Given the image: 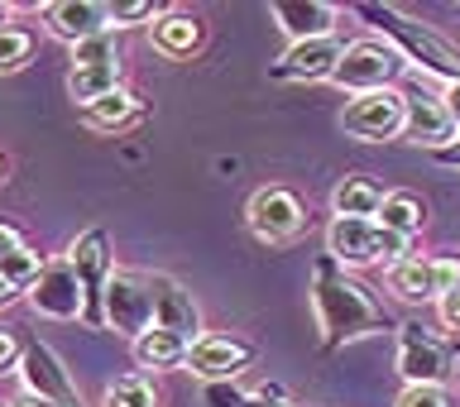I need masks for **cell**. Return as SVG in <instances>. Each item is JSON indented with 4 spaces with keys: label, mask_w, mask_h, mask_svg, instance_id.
I'll use <instances>...</instances> for the list:
<instances>
[{
    "label": "cell",
    "mask_w": 460,
    "mask_h": 407,
    "mask_svg": "<svg viewBox=\"0 0 460 407\" xmlns=\"http://www.w3.org/2000/svg\"><path fill=\"white\" fill-rule=\"evenodd\" d=\"M312 302H316V326H322V350H336L345 341H365L374 331H388V312L331 254L312 273Z\"/></svg>",
    "instance_id": "cell-1"
},
{
    "label": "cell",
    "mask_w": 460,
    "mask_h": 407,
    "mask_svg": "<svg viewBox=\"0 0 460 407\" xmlns=\"http://www.w3.org/2000/svg\"><path fill=\"white\" fill-rule=\"evenodd\" d=\"M355 14H359V20H369L388 43H394L402 63L422 67L427 77H441L446 86L460 82V49H456V43H446L431 24L412 20V14L398 10V5H355Z\"/></svg>",
    "instance_id": "cell-2"
},
{
    "label": "cell",
    "mask_w": 460,
    "mask_h": 407,
    "mask_svg": "<svg viewBox=\"0 0 460 407\" xmlns=\"http://www.w3.org/2000/svg\"><path fill=\"white\" fill-rule=\"evenodd\" d=\"M326 254L336 259L341 269H369V264H398V259L412 254V240L384 230L379 221H331L326 230Z\"/></svg>",
    "instance_id": "cell-3"
},
{
    "label": "cell",
    "mask_w": 460,
    "mask_h": 407,
    "mask_svg": "<svg viewBox=\"0 0 460 407\" xmlns=\"http://www.w3.org/2000/svg\"><path fill=\"white\" fill-rule=\"evenodd\" d=\"M408 67L398 58L394 43H379V39H355L345 43L336 72H331V82L341 86V92H355V96H369V92H384V86L398 82V72Z\"/></svg>",
    "instance_id": "cell-4"
},
{
    "label": "cell",
    "mask_w": 460,
    "mask_h": 407,
    "mask_svg": "<svg viewBox=\"0 0 460 407\" xmlns=\"http://www.w3.org/2000/svg\"><path fill=\"white\" fill-rule=\"evenodd\" d=\"M67 264H72V273H77L82 297H86V316H82V322L92 326V331H101V326H106V316H101V302H106V283H111V273H115L111 235H106L101 226L82 230V235L72 240V250H67Z\"/></svg>",
    "instance_id": "cell-5"
},
{
    "label": "cell",
    "mask_w": 460,
    "mask_h": 407,
    "mask_svg": "<svg viewBox=\"0 0 460 407\" xmlns=\"http://www.w3.org/2000/svg\"><path fill=\"white\" fill-rule=\"evenodd\" d=\"M451 365H456V355L441 336H431L417 322L398 326V374L408 379V388H446Z\"/></svg>",
    "instance_id": "cell-6"
},
{
    "label": "cell",
    "mask_w": 460,
    "mask_h": 407,
    "mask_svg": "<svg viewBox=\"0 0 460 407\" xmlns=\"http://www.w3.org/2000/svg\"><path fill=\"white\" fill-rule=\"evenodd\" d=\"M101 316H106L111 331L139 341L144 331L154 326V293H149V273L139 269H115L106 283V302H101Z\"/></svg>",
    "instance_id": "cell-7"
},
{
    "label": "cell",
    "mask_w": 460,
    "mask_h": 407,
    "mask_svg": "<svg viewBox=\"0 0 460 407\" xmlns=\"http://www.w3.org/2000/svg\"><path fill=\"white\" fill-rule=\"evenodd\" d=\"M388 288L402 302H441L446 293L460 288V259H427V254H408L398 264H388Z\"/></svg>",
    "instance_id": "cell-8"
},
{
    "label": "cell",
    "mask_w": 460,
    "mask_h": 407,
    "mask_svg": "<svg viewBox=\"0 0 460 407\" xmlns=\"http://www.w3.org/2000/svg\"><path fill=\"white\" fill-rule=\"evenodd\" d=\"M244 216H250V230L264 244H288L307 230V207H302V197L288 192V187H259Z\"/></svg>",
    "instance_id": "cell-9"
},
{
    "label": "cell",
    "mask_w": 460,
    "mask_h": 407,
    "mask_svg": "<svg viewBox=\"0 0 460 407\" xmlns=\"http://www.w3.org/2000/svg\"><path fill=\"white\" fill-rule=\"evenodd\" d=\"M398 139L417 144V149L441 154V149H451V144L460 139V129H456V120H451V111H446L441 96L402 92V135Z\"/></svg>",
    "instance_id": "cell-10"
},
{
    "label": "cell",
    "mask_w": 460,
    "mask_h": 407,
    "mask_svg": "<svg viewBox=\"0 0 460 407\" xmlns=\"http://www.w3.org/2000/svg\"><path fill=\"white\" fill-rule=\"evenodd\" d=\"M345 135L355 139H369V144H384V139H398L402 135V92L384 86V92H369V96H355L341 115Z\"/></svg>",
    "instance_id": "cell-11"
},
{
    "label": "cell",
    "mask_w": 460,
    "mask_h": 407,
    "mask_svg": "<svg viewBox=\"0 0 460 407\" xmlns=\"http://www.w3.org/2000/svg\"><path fill=\"white\" fill-rule=\"evenodd\" d=\"M20 379H24V394L49 398L53 407H86L82 394H77V384H72V374H67V365L53 355V345H43V341H29L24 345Z\"/></svg>",
    "instance_id": "cell-12"
},
{
    "label": "cell",
    "mask_w": 460,
    "mask_h": 407,
    "mask_svg": "<svg viewBox=\"0 0 460 407\" xmlns=\"http://www.w3.org/2000/svg\"><path fill=\"white\" fill-rule=\"evenodd\" d=\"M29 307H34L39 316H49V322H77V316H86L82 283H77V273H72L67 259L43 264L39 283L29 288Z\"/></svg>",
    "instance_id": "cell-13"
},
{
    "label": "cell",
    "mask_w": 460,
    "mask_h": 407,
    "mask_svg": "<svg viewBox=\"0 0 460 407\" xmlns=\"http://www.w3.org/2000/svg\"><path fill=\"white\" fill-rule=\"evenodd\" d=\"M250 359H254L250 341L207 331V336L192 341V350H187V369H192L197 379H207V384H235V374L250 369Z\"/></svg>",
    "instance_id": "cell-14"
},
{
    "label": "cell",
    "mask_w": 460,
    "mask_h": 407,
    "mask_svg": "<svg viewBox=\"0 0 460 407\" xmlns=\"http://www.w3.org/2000/svg\"><path fill=\"white\" fill-rule=\"evenodd\" d=\"M149 293H154V326L172 331L182 341H201V307L172 273H149Z\"/></svg>",
    "instance_id": "cell-15"
},
{
    "label": "cell",
    "mask_w": 460,
    "mask_h": 407,
    "mask_svg": "<svg viewBox=\"0 0 460 407\" xmlns=\"http://www.w3.org/2000/svg\"><path fill=\"white\" fill-rule=\"evenodd\" d=\"M43 24H49L53 39L63 43H86L96 34H111V0H53V5H43Z\"/></svg>",
    "instance_id": "cell-16"
},
{
    "label": "cell",
    "mask_w": 460,
    "mask_h": 407,
    "mask_svg": "<svg viewBox=\"0 0 460 407\" xmlns=\"http://www.w3.org/2000/svg\"><path fill=\"white\" fill-rule=\"evenodd\" d=\"M341 53H345V43L336 34H331V39H312V43H293V49L269 67V77H279V82H331Z\"/></svg>",
    "instance_id": "cell-17"
},
{
    "label": "cell",
    "mask_w": 460,
    "mask_h": 407,
    "mask_svg": "<svg viewBox=\"0 0 460 407\" xmlns=\"http://www.w3.org/2000/svg\"><path fill=\"white\" fill-rule=\"evenodd\" d=\"M269 14L279 20V29L293 43H312V39H331L336 34V5H326V0H273Z\"/></svg>",
    "instance_id": "cell-18"
},
{
    "label": "cell",
    "mask_w": 460,
    "mask_h": 407,
    "mask_svg": "<svg viewBox=\"0 0 460 407\" xmlns=\"http://www.w3.org/2000/svg\"><path fill=\"white\" fill-rule=\"evenodd\" d=\"M139 120H144V96L129 92V86L92 101V106H82V125L96 129V135H120V129L139 125Z\"/></svg>",
    "instance_id": "cell-19"
},
{
    "label": "cell",
    "mask_w": 460,
    "mask_h": 407,
    "mask_svg": "<svg viewBox=\"0 0 460 407\" xmlns=\"http://www.w3.org/2000/svg\"><path fill=\"white\" fill-rule=\"evenodd\" d=\"M207 43V24L192 10H168L154 20V49L164 58H192Z\"/></svg>",
    "instance_id": "cell-20"
},
{
    "label": "cell",
    "mask_w": 460,
    "mask_h": 407,
    "mask_svg": "<svg viewBox=\"0 0 460 407\" xmlns=\"http://www.w3.org/2000/svg\"><path fill=\"white\" fill-rule=\"evenodd\" d=\"M384 187L365 178V173H350V178H341L336 182V192H331V211L341 216V221H374L384 207Z\"/></svg>",
    "instance_id": "cell-21"
},
{
    "label": "cell",
    "mask_w": 460,
    "mask_h": 407,
    "mask_svg": "<svg viewBox=\"0 0 460 407\" xmlns=\"http://www.w3.org/2000/svg\"><path fill=\"white\" fill-rule=\"evenodd\" d=\"M187 350H192V341H182V336H172V331L164 326H149L144 336L135 341V359H139V369H182L187 365Z\"/></svg>",
    "instance_id": "cell-22"
},
{
    "label": "cell",
    "mask_w": 460,
    "mask_h": 407,
    "mask_svg": "<svg viewBox=\"0 0 460 407\" xmlns=\"http://www.w3.org/2000/svg\"><path fill=\"white\" fill-rule=\"evenodd\" d=\"M120 72L125 63H86V67H72L67 72V92L77 106H92V101L120 92Z\"/></svg>",
    "instance_id": "cell-23"
},
{
    "label": "cell",
    "mask_w": 460,
    "mask_h": 407,
    "mask_svg": "<svg viewBox=\"0 0 460 407\" xmlns=\"http://www.w3.org/2000/svg\"><path fill=\"white\" fill-rule=\"evenodd\" d=\"M374 221H379L384 230H394V235H402V240H412L417 230L427 226V207H422L412 192H388Z\"/></svg>",
    "instance_id": "cell-24"
},
{
    "label": "cell",
    "mask_w": 460,
    "mask_h": 407,
    "mask_svg": "<svg viewBox=\"0 0 460 407\" xmlns=\"http://www.w3.org/2000/svg\"><path fill=\"white\" fill-rule=\"evenodd\" d=\"M101 407H164V394L149 374H125V379L106 384V398Z\"/></svg>",
    "instance_id": "cell-25"
},
{
    "label": "cell",
    "mask_w": 460,
    "mask_h": 407,
    "mask_svg": "<svg viewBox=\"0 0 460 407\" xmlns=\"http://www.w3.org/2000/svg\"><path fill=\"white\" fill-rule=\"evenodd\" d=\"M207 407H288L279 388H264V394H244L235 384H207Z\"/></svg>",
    "instance_id": "cell-26"
},
{
    "label": "cell",
    "mask_w": 460,
    "mask_h": 407,
    "mask_svg": "<svg viewBox=\"0 0 460 407\" xmlns=\"http://www.w3.org/2000/svg\"><path fill=\"white\" fill-rule=\"evenodd\" d=\"M39 273H43V259H39V250H29V244L0 259V279H5L14 293H24V297H29V288L39 283Z\"/></svg>",
    "instance_id": "cell-27"
},
{
    "label": "cell",
    "mask_w": 460,
    "mask_h": 407,
    "mask_svg": "<svg viewBox=\"0 0 460 407\" xmlns=\"http://www.w3.org/2000/svg\"><path fill=\"white\" fill-rule=\"evenodd\" d=\"M34 34L20 24H10V29H0V72H20L29 58H34Z\"/></svg>",
    "instance_id": "cell-28"
},
{
    "label": "cell",
    "mask_w": 460,
    "mask_h": 407,
    "mask_svg": "<svg viewBox=\"0 0 460 407\" xmlns=\"http://www.w3.org/2000/svg\"><path fill=\"white\" fill-rule=\"evenodd\" d=\"M86 63H125V53H120V34H96V39H86L72 49V67H86Z\"/></svg>",
    "instance_id": "cell-29"
},
{
    "label": "cell",
    "mask_w": 460,
    "mask_h": 407,
    "mask_svg": "<svg viewBox=\"0 0 460 407\" xmlns=\"http://www.w3.org/2000/svg\"><path fill=\"white\" fill-rule=\"evenodd\" d=\"M158 10L154 0H111V24L115 29H129V24H149V20H158Z\"/></svg>",
    "instance_id": "cell-30"
},
{
    "label": "cell",
    "mask_w": 460,
    "mask_h": 407,
    "mask_svg": "<svg viewBox=\"0 0 460 407\" xmlns=\"http://www.w3.org/2000/svg\"><path fill=\"white\" fill-rule=\"evenodd\" d=\"M24 365V341L14 326H0V374H20Z\"/></svg>",
    "instance_id": "cell-31"
},
{
    "label": "cell",
    "mask_w": 460,
    "mask_h": 407,
    "mask_svg": "<svg viewBox=\"0 0 460 407\" xmlns=\"http://www.w3.org/2000/svg\"><path fill=\"white\" fill-rule=\"evenodd\" d=\"M394 407H451L446 388H402Z\"/></svg>",
    "instance_id": "cell-32"
},
{
    "label": "cell",
    "mask_w": 460,
    "mask_h": 407,
    "mask_svg": "<svg viewBox=\"0 0 460 407\" xmlns=\"http://www.w3.org/2000/svg\"><path fill=\"white\" fill-rule=\"evenodd\" d=\"M14 250H24V230L14 226V221H5V216H0V259L14 254Z\"/></svg>",
    "instance_id": "cell-33"
},
{
    "label": "cell",
    "mask_w": 460,
    "mask_h": 407,
    "mask_svg": "<svg viewBox=\"0 0 460 407\" xmlns=\"http://www.w3.org/2000/svg\"><path fill=\"white\" fill-rule=\"evenodd\" d=\"M437 312H441L446 331H460V288H456V293H446V297L437 302Z\"/></svg>",
    "instance_id": "cell-34"
},
{
    "label": "cell",
    "mask_w": 460,
    "mask_h": 407,
    "mask_svg": "<svg viewBox=\"0 0 460 407\" xmlns=\"http://www.w3.org/2000/svg\"><path fill=\"white\" fill-rule=\"evenodd\" d=\"M441 101H446V111H451V120H456V129H460V82H451L441 92Z\"/></svg>",
    "instance_id": "cell-35"
},
{
    "label": "cell",
    "mask_w": 460,
    "mask_h": 407,
    "mask_svg": "<svg viewBox=\"0 0 460 407\" xmlns=\"http://www.w3.org/2000/svg\"><path fill=\"white\" fill-rule=\"evenodd\" d=\"M5 407H53L49 398H39V394H20L14 403H5Z\"/></svg>",
    "instance_id": "cell-36"
},
{
    "label": "cell",
    "mask_w": 460,
    "mask_h": 407,
    "mask_svg": "<svg viewBox=\"0 0 460 407\" xmlns=\"http://www.w3.org/2000/svg\"><path fill=\"white\" fill-rule=\"evenodd\" d=\"M437 158H441V164H446V168H460V139L451 144V149H441Z\"/></svg>",
    "instance_id": "cell-37"
},
{
    "label": "cell",
    "mask_w": 460,
    "mask_h": 407,
    "mask_svg": "<svg viewBox=\"0 0 460 407\" xmlns=\"http://www.w3.org/2000/svg\"><path fill=\"white\" fill-rule=\"evenodd\" d=\"M14 297H20V293H14V288H10L5 279H0V307H10V302H14Z\"/></svg>",
    "instance_id": "cell-38"
},
{
    "label": "cell",
    "mask_w": 460,
    "mask_h": 407,
    "mask_svg": "<svg viewBox=\"0 0 460 407\" xmlns=\"http://www.w3.org/2000/svg\"><path fill=\"white\" fill-rule=\"evenodd\" d=\"M0 29H10V5H0Z\"/></svg>",
    "instance_id": "cell-39"
},
{
    "label": "cell",
    "mask_w": 460,
    "mask_h": 407,
    "mask_svg": "<svg viewBox=\"0 0 460 407\" xmlns=\"http://www.w3.org/2000/svg\"><path fill=\"white\" fill-rule=\"evenodd\" d=\"M5 173H10V158H5V154H0V182H5Z\"/></svg>",
    "instance_id": "cell-40"
},
{
    "label": "cell",
    "mask_w": 460,
    "mask_h": 407,
    "mask_svg": "<svg viewBox=\"0 0 460 407\" xmlns=\"http://www.w3.org/2000/svg\"><path fill=\"white\" fill-rule=\"evenodd\" d=\"M456 14H460V5H456Z\"/></svg>",
    "instance_id": "cell-41"
},
{
    "label": "cell",
    "mask_w": 460,
    "mask_h": 407,
    "mask_svg": "<svg viewBox=\"0 0 460 407\" xmlns=\"http://www.w3.org/2000/svg\"><path fill=\"white\" fill-rule=\"evenodd\" d=\"M0 407H5V403H0Z\"/></svg>",
    "instance_id": "cell-42"
}]
</instances>
